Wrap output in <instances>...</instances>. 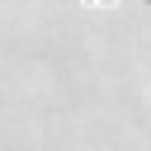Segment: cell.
<instances>
[{"mask_svg": "<svg viewBox=\"0 0 151 151\" xmlns=\"http://www.w3.org/2000/svg\"><path fill=\"white\" fill-rule=\"evenodd\" d=\"M85 5H118V0H85ZM132 5H151V0H132Z\"/></svg>", "mask_w": 151, "mask_h": 151, "instance_id": "6da1fadb", "label": "cell"}]
</instances>
